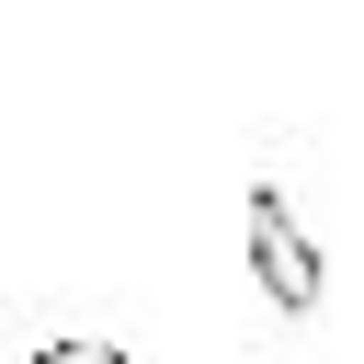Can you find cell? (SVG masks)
<instances>
[{"label": "cell", "instance_id": "1", "mask_svg": "<svg viewBox=\"0 0 364 364\" xmlns=\"http://www.w3.org/2000/svg\"><path fill=\"white\" fill-rule=\"evenodd\" d=\"M250 273H262V296H273L284 318H307V307H318V239L296 228V205H284L273 182L250 193Z\"/></svg>", "mask_w": 364, "mask_h": 364}, {"label": "cell", "instance_id": "2", "mask_svg": "<svg viewBox=\"0 0 364 364\" xmlns=\"http://www.w3.org/2000/svg\"><path fill=\"white\" fill-rule=\"evenodd\" d=\"M34 364H125L102 330H57V341H34Z\"/></svg>", "mask_w": 364, "mask_h": 364}]
</instances>
